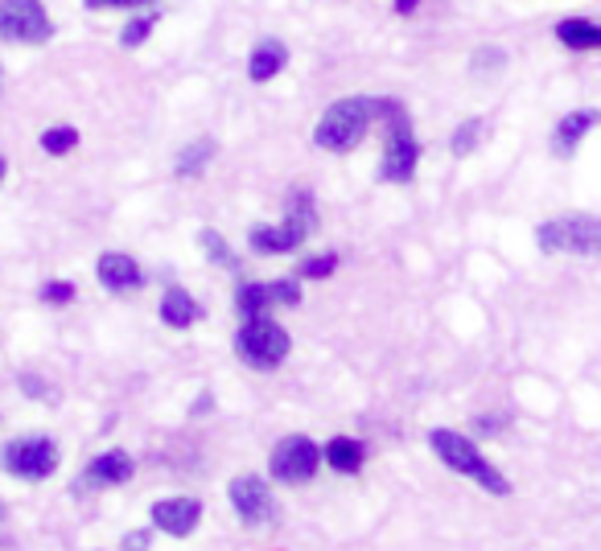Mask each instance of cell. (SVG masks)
<instances>
[{
  "label": "cell",
  "instance_id": "f546056e",
  "mask_svg": "<svg viewBox=\"0 0 601 551\" xmlns=\"http://www.w3.org/2000/svg\"><path fill=\"white\" fill-rule=\"evenodd\" d=\"M120 548L124 551H149V531H128Z\"/></svg>",
  "mask_w": 601,
  "mask_h": 551
},
{
  "label": "cell",
  "instance_id": "3957f363",
  "mask_svg": "<svg viewBox=\"0 0 601 551\" xmlns=\"http://www.w3.org/2000/svg\"><path fill=\"white\" fill-rule=\"evenodd\" d=\"M375 116H387V148H383L380 177L383 181H412L416 161H421V145L412 136L408 111L400 108L396 99H375Z\"/></svg>",
  "mask_w": 601,
  "mask_h": 551
},
{
  "label": "cell",
  "instance_id": "ffe728a7",
  "mask_svg": "<svg viewBox=\"0 0 601 551\" xmlns=\"http://www.w3.org/2000/svg\"><path fill=\"white\" fill-rule=\"evenodd\" d=\"M219 152V145L215 140H194V145H186L178 152V165H174V174L178 177H198L210 165V157Z\"/></svg>",
  "mask_w": 601,
  "mask_h": 551
},
{
  "label": "cell",
  "instance_id": "7c38bea8",
  "mask_svg": "<svg viewBox=\"0 0 601 551\" xmlns=\"http://www.w3.org/2000/svg\"><path fill=\"white\" fill-rule=\"evenodd\" d=\"M96 272H99V284L111 288V293H137L140 284H145L140 264L132 256H124V252H104Z\"/></svg>",
  "mask_w": 601,
  "mask_h": 551
},
{
  "label": "cell",
  "instance_id": "ba28073f",
  "mask_svg": "<svg viewBox=\"0 0 601 551\" xmlns=\"http://www.w3.org/2000/svg\"><path fill=\"white\" fill-rule=\"evenodd\" d=\"M317 465H322V449H317L309 436H285V441L273 449V457H268V470H273L276 482L285 485H305L314 482Z\"/></svg>",
  "mask_w": 601,
  "mask_h": 551
},
{
  "label": "cell",
  "instance_id": "5bb4252c",
  "mask_svg": "<svg viewBox=\"0 0 601 551\" xmlns=\"http://www.w3.org/2000/svg\"><path fill=\"white\" fill-rule=\"evenodd\" d=\"M132 457L124 453V449H111V453H99L87 470H82V478H79V485L82 490H91V485H124L128 478H132Z\"/></svg>",
  "mask_w": 601,
  "mask_h": 551
},
{
  "label": "cell",
  "instance_id": "d4e9b609",
  "mask_svg": "<svg viewBox=\"0 0 601 551\" xmlns=\"http://www.w3.org/2000/svg\"><path fill=\"white\" fill-rule=\"evenodd\" d=\"M152 26H157V13L132 17V21L124 26V33H120V46H124V50H137V46H145V41H149V33H152Z\"/></svg>",
  "mask_w": 601,
  "mask_h": 551
},
{
  "label": "cell",
  "instance_id": "484cf974",
  "mask_svg": "<svg viewBox=\"0 0 601 551\" xmlns=\"http://www.w3.org/2000/svg\"><path fill=\"white\" fill-rule=\"evenodd\" d=\"M41 301H46V305H67V301H75V284L50 281L46 288H41Z\"/></svg>",
  "mask_w": 601,
  "mask_h": 551
},
{
  "label": "cell",
  "instance_id": "7402d4cb",
  "mask_svg": "<svg viewBox=\"0 0 601 551\" xmlns=\"http://www.w3.org/2000/svg\"><path fill=\"white\" fill-rule=\"evenodd\" d=\"M198 243H203L206 259H210L215 268H227V272L239 268V264H235V256H231V247H227V239H223V235H219L215 227H206L203 235H198Z\"/></svg>",
  "mask_w": 601,
  "mask_h": 551
},
{
  "label": "cell",
  "instance_id": "1f68e13d",
  "mask_svg": "<svg viewBox=\"0 0 601 551\" xmlns=\"http://www.w3.org/2000/svg\"><path fill=\"white\" fill-rule=\"evenodd\" d=\"M479 432H482V436H494V432H503V420H499V416H479Z\"/></svg>",
  "mask_w": 601,
  "mask_h": 551
},
{
  "label": "cell",
  "instance_id": "7a4b0ae2",
  "mask_svg": "<svg viewBox=\"0 0 601 551\" xmlns=\"http://www.w3.org/2000/svg\"><path fill=\"white\" fill-rule=\"evenodd\" d=\"M371 120H375V99H367V95L338 99V104L326 108V116L317 120L314 145L326 148V152H351V148L367 136Z\"/></svg>",
  "mask_w": 601,
  "mask_h": 551
},
{
  "label": "cell",
  "instance_id": "f1b7e54d",
  "mask_svg": "<svg viewBox=\"0 0 601 551\" xmlns=\"http://www.w3.org/2000/svg\"><path fill=\"white\" fill-rule=\"evenodd\" d=\"M87 9H132V4H152V0H82Z\"/></svg>",
  "mask_w": 601,
  "mask_h": 551
},
{
  "label": "cell",
  "instance_id": "4fadbf2b",
  "mask_svg": "<svg viewBox=\"0 0 601 551\" xmlns=\"http://www.w3.org/2000/svg\"><path fill=\"white\" fill-rule=\"evenodd\" d=\"M601 124V111L598 108H581V111H569L561 124H556V132H552V152L556 157H573L577 145L585 140L593 128Z\"/></svg>",
  "mask_w": 601,
  "mask_h": 551
},
{
  "label": "cell",
  "instance_id": "4dcf8cb0",
  "mask_svg": "<svg viewBox=\"0 0 601 551\" xmlns=\"http://www.w3.org/2000/svg\"><path fill=\"white\" fill-rule=\"evenodd\" d=\"M21 391H26V395H38V400H50V391H46V383H41V378L21 375Z\"/></svg>",
  "mask_w": 601,
  "mask_h": 551
},
{
  "label": "cell",
  "instance_id": "9a60e30c",
  "mask_svg": "<svg viewBox=\"0 0 601 551\" xmlns=\"http://www.w3.org/2000/svg\"><path fill=\"white\" fill-rule=\"evenodd\" d=\"M305 239H309V235L300 227H293V223H280V227H256L247 235L252 252H260V256H285V252L300 247Z\"/></svg>",
  "mask_w": 601,
  "mask_h": 551
},
{
  "label": "cell",
  "instance_id": "e575fe53",
  "mask_svg": "<svg viewBox=\"0 0 601 551\" xmlns=\"http://www.w3.org/2000/svg\"><path fill=\"white\" fill-rule=\"evenodd\" d=\"M0 519H4V502H0Z\"/></svg>",
  "mask_w": 601,
  "mask_h": 551
},
{
  "label": "cell",
  "instance_id": "277c9868",
  "mask_svg": "<svg viewBox=\"0 0 601 551\" xmlns=\"http://www.w3.org/2000/svg\"><path fill=\"white\" fill-rule=\"evenodd\" d=\"M535 243L544 256H601V218L593 215H564L548 218L535 230Z\"/></svg>",
  "mask_w": 601,
  "mask_h": 551
},
{
  "label": "cell",
  "instance_id": "9c48e42d",
  "mask_svg": "<svg viewBox=\"0 0 601 551\" xmlns=\"http://www.w3.org/2000/svg\"><path fill=\"white\" fill-rule=\"evenodd\" d=\"M276 305H300L297 281H273V284H239L235 293V309L244 317V325L264 322Z\"/></svg>",
  "mask_w": 601,
  "mask_h": 551
},
{
  "label": "cell",
  "instance_id": "2e32d148",
  "mask_svg": "<svg viewBox=\"0 0 601 551\" xmlns=\"http://www.w3.org/2000/svg\"><path fill=\"white\" fill-rule=\"evenodd\" d=\"M285 62H288L285 41H276V38L260 41V46L252 50V58H247V79H252V82H268V79H276V75L285 70Z\"/></svg>",
  "mask_w": 601,
  "mask_h": 551
},
{
  "label": "cell",
  "instance_id": "603a6c76",
  "mask_svg": "<svg viewBox=\"0 0 601 551\" xmlns=\"http://www.w3.org/2000/svg\"><path fill=\"white\" fill-rule=\"evenodd\" d=\"M79 145V132L70 128V124H58V128H46L41 132V152H50V157H62L70 148Z\"/></svg>",
  "mask_w": 601,
  "mask_h": 551
},
{
  "label": "cell",
  "instance_id": "e0dca14e",
  "mask_svg": "<svg viewBox=\"0 0 601 551\" xmlns=\"http://www.w3.org/2000/svg\"><path fill=\"white\" fill-rule=\"evenodd\" d=\"M556 38L569 50H601V21H589V17H564L556 26Z\"/></svg>",
  "mask_w": 601,
  "mask_h": 551
},
{
  "label": "cell",
  "instance_id": "5b68a950",
  "mask_svg": "<svg viewBox=\"0 0 601 551\" xmlns=\"http://www.w3.org/2000/svg\"><path fill=\"white\" fill-rule=\"evenodd\" d=\"M288 346H293V337H288L285 325H276L273 317L244 325L239 337H235V354H239V363L252 366V371H276V366L288 358Z\"/></svg>",
  "mask_w": 601,
  "mask_h": 551
},
{
  "label": "cell",
  "instance_id": "836d02e7",
  "mask_svg": "<svg viewBox=\"0 0 601 551\" xmlns=\"http://www.w3.org/2000/svg\"><path fill=\"white\" fill-rule=\"evenodd\" d=\"M4 174H9V161H4V152H0V181H4Z\"/></svg>",
  "mask_w": 601,
  "mask_h": 551
},
{
  "label": "cell",
  "instance_id": "30bf717a",
  "mask_svg": "<svg viewBox=\"0 0 601 551\" xmlns=\"http://www.w3.org/2000/svg\"><path fill=\"white\" fill-rule=\"evenodd\" d=\"M227 494H231L235 514H239L247 527H268V523H276V514H280L273 490H268L256 473H239Z\"/></svg>",
  "mask_w": 601,
  "mask_h": 551
},
{
  "label": "cell",
  "instance_id": "8fae6325",
  "mask_svg": "<svg viewBox=\"0 0 601 551\" xmlns=\"http://www.w3.org/2000/svg\"><path fill=\"white\" fill-rule=\"evenodd\" d=\"M149 519L157 531H165V535L186 539L198 531V523H203V502H198V498H161V502H152Z\"/></svg>",
  "mask_w": 601,
  "mask_h": 551
},
{
  "label": "cell",
  "instance_id": "d6a6232c",
  "mask_svg": "<svg viewBox=\"0 0 601 551\" xmlns=\"http://www.w3.org/2000/svg\"><path fill=\"white\" fill-rule=\"evenodd\" d=\"M416 4H421V0H396V13H416Z\"/></svg>",
  "mask_w": 601,
  "mask_h": 551
},
{
  "label": "cell",
  "instance_id": "4316f807",
  "mask_svg": "<svg viewBox=\"0 0 601 551\" xmlns=\"http://www.w3.org/2000/svg\"><path fill=\"white\" fill-rule=\"evenodd\" d=\"M338 268V256H317V259H309V264H305V268H300V276H305V281H322V276H329V272Z\"/></svg>",
  "mask_w": 601,
  "mask_h": 551
},
{
  "label": "cell",
  "instance_id": "6da1fadb",
  "mask_svg": "<svg viewBox=\"0 0 601 551\" xmlns=\"http://www.w3.org/2000/svg\"><path fill=\"white\" fill-rule=\"evenodd\" d=\"M428 444H433V453L441 457V465H450V470L462 473V478H474L486 494H494V498L511 494V482L494 470L491 461L482 457L479 444L470 441V436H462V432H453V429H437L433 436H428Z\"/></svg>",
  "mask_w": 601,
  "mask_h": 551
},
{
  "label": "cell",
  "instance_id": "d6986e66",
  "mask_svg": "<svg viewBox=\"0 0 601 551\" xmlns=\"http://www.w3.org/2000/svg\"><path fill=\"white\" fill-rule=\"evenodd\" d=\"M161 322L174 325V329H186V325L198 322V305L186 288H165L161 296Z\"/></svg>",
  "mask_w": 601,
  "mask_h": 551
},
{
  "label": "cell",
  "instance_id": "8992f818",
  "mask_svg": "<svg viewBox=\"0 0 601 551\" xmlns=\"http://www.w3.org/2000/svg\"><path fill=\"white\" fill-rule=\"evenodd\" d=\"M0 38L17 46H41L55 38V21L41 0H0Z\"/></svg>",
  "mask_w": 601,
  "mask_h": 551
},
{
  "label": "cell",
  "instance_id": "44dd1931",
  "mask_svg": "<svg viewBox=\"0 0 601 551\" xmlns=\"http://www.w3.org/2000/svg\"><path fill=\"white\" fill-rule=\"evenodd\" d=\"M285 223L300 227L305 235H314L317 210H314V194H309V189H293V194H288V215H285Z\"/></svg>",
  "mask_w": 601,
  "mask_h": 551
},
{
  "label": "cell",
  "instance_id": "52a82bcc",
  "mask_svg": "<svg viewBox=\"0 0 601 551\" xmlns=\"http://www.w3.org/2000/svg\"><path fill=\"white\" fill-rule=\"evenodd\" d=\"M0 465L21 482H46L58 470V444L50 436H17L4 444Z\"/></svg>",
  "mask_w": 601,
  "mask_h": 551
},
{
  "label": "cell",
  "instance_id": "ac0fdd59",
  "mask_svg": "<svg viewBox=\"0 0 601 551\" xmlns=\"http://www.w3.org/2000/svg\"><path fill=\"white\" fill-rule=\"evenodd\" d=\"M322 457H326L329 470L338 473H358L363 470V461H367V453H363V444L351 441V436H334V441L322 449Z\"/></svg>",
  "mask_w": 601,
  "mask_h": 551
},
{
  "label": "cell",
  "instance_id": "d590c367",
  "mask_svg": "<svg viewBox=\"0 0 601 551\" xmlns=\"http://www.w3.org/2000/svg\"><path fill=\"white\" fill-rule=\"evenodd\" d=\"M0 82H4V75H0Z\"/></svg>",
  "mask_w": 601,
  "mask_h": 551
},
{
  "label": "cell",
  "instance_id": "83f0119b",
  "mask_svg": "<svg viewBox=\"0 0 601 551\" xmlns=\"http://www.w3.org/2000/svg\"><path fill=\"white\" fill-rule=\"evenodd\" d=\"M503 62H506L503 50H479V55H474V70H479V75L482 70H499Z\"/></svg>",
  "mask_w": 601,
  "mask_h": 551
},
{
  "label": "cell",
  "instance_id": "cb8c5ba5",
  "mask_svg": "<svg viewBox=\"0 0 601 551\" xmlns=\"http://www.w3.org/2000/svg\"><path fill=\"white\" fill-rule=\"evenodd\" d=\"M482 132H486V124L482 120L457 124V132H453V157H470V152L482 145Z\"/></svg>",
  "mask_w": 601,
  "mask_h": 551
}]
</instances>
